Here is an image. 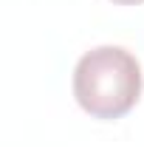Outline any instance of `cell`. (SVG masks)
Instances as JSON below:
<instances>
[{
  "instance_id": "2",
  "label": "cell",
  "mask_w": 144,
  "mask_h": 147,
  "mask_svg": "<svg viewBox=\"0 0 144 147\" xmlns=\"http://www.w3.org/2000/svg\"><path fill=\"white\" fill-rule=\"evenodd\" d=\"M113 3H122V6H136V3H144V0H113Z\"/></svg>"
},
{
  "instance_id": "1",
  "label": "cell",
  "mask_w": 144,
  "mask_h": 147,
  "mask_svg": "<svg viewBox=\"0 0 144 147\" xmlns=\"http://www.w3.org/2000/svg\"><path fill=\"white\" fill-rule=\"evenodd\" d=\"M73 96L93 119H122L141 96V65L119 45L90 48L73 68Z\"/></svg>"
}]
</instances>
